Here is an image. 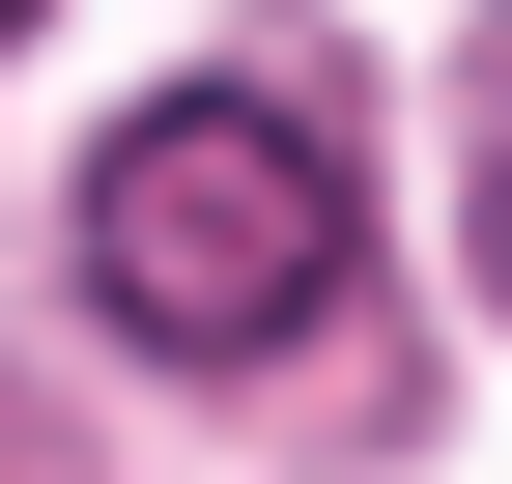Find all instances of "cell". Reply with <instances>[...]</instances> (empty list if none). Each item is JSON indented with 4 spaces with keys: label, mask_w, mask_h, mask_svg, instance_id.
<instances>
[{
    "label": "cell",
    "mask_w": 512,
    "mask_h": 484,
    "mask_svg": "<svg viewBox=\"0 0 512 484\" xmlns=\"http://www.w3.org/2000/svg\"><path fill=\"white\" fill-rule=\"evenodd\" d=\"M86 285H114V342H171V371L313 342V314H342V143H313L285 86H171V114H114V171H86Z\"/></svg>",
    "instance_id": "1"
},
{
    "label": "cell",
    "mask_w": 512,
    "mask_h": 484,
    "mask_svg": "<svg viewBox=\"0 0 512 484\" xmlns=\"http://www.w3.org/2000/svg\"><path fill=\"white\" fill-rule=\"evenodd\" d=\"M484 285H512V143H484Z\"/></svg>",
    "instance_id": "2"
},
{
    "label": "cell",
    "mask_w": 512,
    "mask_h": 484,
    "mask_svg": "<svg viewBox=\"0 0 512 484\" xmlns=\"http://www.w3.org/2000/svg\"><path fill=\"white\" fill-rule=\"evenodd\" d=\"M0 29H29V0H0Z\"/></svg>",
    "instance_id": "3"
}]
</instances>
